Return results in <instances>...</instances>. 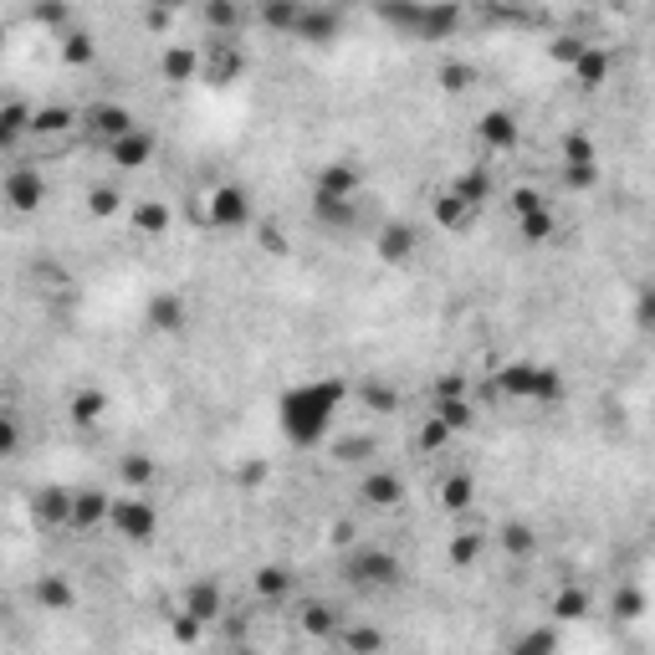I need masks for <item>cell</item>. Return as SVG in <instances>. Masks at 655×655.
<instances>
[{
  "mask_svg": "<svg viewBox=\"0 0 655 655\" xmlns=\"http://www.w3.org/2000/svg\"><path fill=\"white\" fill-rule=\"evenodd\" d=\"M343 379H308V384H292L287 395L277 400V425H282V435L292 446H318L323 435H328V425H333V415H338V405H343Z\"/></svg>",
  "mask_w": 655,
  "mask_h": 655,
  "instance_id": "1",
  "label": "cell"
},
{
  "mask_svg": "<svg viewBox=\"0 0 655 655\" xmlns=\"http://www.w3.org/2000/svg\"><path fill=\"white\" fill-rule=\"evenodd\" d=\"M497 395L517 400V405H553V400H563V374L553 364L512 359V364L497 369Z\"/></svg>",
  "mask_w": 655,
  "mask_h": 655,
  "instance_id": "2",
  "label": "cell"
},
{
  "mask_svg": "<svg viewBox=\"0 0 655 655\" xmlns=\"http://www.w3.org/2000/svg\"><path fill=\"white\" fill-rule=\"evenodd\" d=\"M108 528L128 543H149L159 533V507L144 492H123V497L108 502Z\"/></svg>",
  "mask_w": 655,
  "mask_h": 655,
  "instance_id": "3",
  "label": "cell"
},
{
  "mask_svg": "<svg viewBox=\"0 0 655 655\" xmlns=\"http://www.w3.org/2000/svg\"><path fill=\"white\" fill-rule=\"evenodd\" d=\"M400 558L389 553V548H359V553H348V579H354L359 589H395L400 584Z\"/></svg>",
  "mask_w": 655,
  "mask_h": 655,
  "instance_id": "4",
  "label": "cell"
},
{
  "mask_svg": "<svg viewBox=\"0 0 655 655\" xmlns=\"http://www.w3.org/2000/svg\"><path fill=\"white\" fill-rule=\"evenodd\" d=\"M205 221L215 231H241L251 226V190L246 185H215L205 195Z\"/></svg>",
  "mask_w": 655,
  "mask_h": 655,
  "instance_id": "5",
  "label": "cell"
},
{
  "mask_svg": "<svg viewBox=\"0 0 655 655\" xmlns=\"http://www.w3.org/2000/svg\"><path fill=\"white\" fill-rule=\"evenodd\" d=\"M0 200H6L16 215H36L41 205H47V180H41V169H31V164L6 169V180H0Z\"/></svg>",
  "mask_w": 655,
  "mask_h": 655,
  "instance_id": "6",
  "label": "cell"
},
{
  "mask_svg": "<svg viewBox=\"0 0 655 655\" xmlns=\"http://www.w3.org/2000/svg\"><path fill=\"white\" fill-rule=\"evenodd\" d=\"M77 123H82L93 139H103V144H118L123 134H134V128H139L134 108H123V103H93V108H87Z\"/></svg>",
  "mask_w": 655,
  "mask_h": 655,
  "instance_id": "7",
  "label": "cell"
},
{
  "mask_svg": "<svg viewBox=\"0 0 655 655\" xmlns=\"http://www.w3.org/2000/svg\"><path fill=\"white\" fill-rule=\"evenodd\" d=\"M180 615H190V620H200V625H215L226 615V594H221V584L215 579H195V584H185V594H180Z\"/></svg>",
  "mask_w": 655,
  "mask_h": 655,
  "instance_id": "8",
  "label": "cell"
},
{
  "mask_svg": "<svg viewBox=\"0 0 655 655\" xmlns=\"http://www.w3.org/2000/svg\"><path fill=\"white\" fill-rule=\"evenodd\" d=\"M415 246H420V236H415L410 221H384L379 236H374V256L389 261V267H405V261L415 256Z\"/></svg>",
  "mask_w": 655,
  "mask_h": 655,
  "instance_id": "9",
  "label": "cell"
},
{
  "mask_svg": "<svg viewBox=\"0 0 655 655\" xmlns=\"http://www.w3.org/2000/svg\"><path fill=\"white\" fill-rule=\"evenodd\" d=\"M476 139H482L492 154H512L517 139H522V128H517V118L507 108H487L482 118H476Z\"/></svg>",
  "mask_w": 655,
  "mask_h": 655,
  "instance_id": "10",
  "label": "cell"
},
{
  "mask_svg": "<svg viewBox=\"0 0 655 655\" xmlns=\"http://www.w3.org/2000/svg\"><path fill=\"white\" fill-rule=\"evenodd\" d=\"M108 492L103 487H82L72 492V517H67V528L72 533H93V528H108Z\"/></svg>",
  "mask_w": 655,
  "mask_h": 655,
  "instance_id": "11",
  "label": "cell"
},
{
  "mask_svg": "<svg viewBox=\"0 0 655 655\" xmlns=\"http://www.w3.org/2000/svg\"><path fill=\"white\" fill-rule=\"evenodd\" d=\"M241 67H246V57L236 52V41H205V52H200V77L205 82H231Z\"/></svg>",
  "mask_w": 655,
  "mask_h": 655,
  "instance_id": "12",
  "label": "cell"
},
{
  "mask_svg": "<svg viewBox=\"0 0 655 655\" xmlns=\"http://www.w3.org/2000/svg\"><path fill=\"white\" fill-rule=\"evenodd\" d=\"M451 195H456L461 205H471L476 215H482V205L492 200V169H487V164H471V169H461L456 180H451Z\"/></svg>",
  "mask_w": 655,
  "mask_h": 655,
  "instance_id": "13",
  "label": "cell"
},
{
  "mask_svg": "<svg viewBox=\"0 0 655 655\" xmlns=\"http://www.w3.org/2000/svg\"><path fill=\"white\" fill-rule=\"evenodd\" d=\"M31 517L41 522V528H67L72 492H67V487H41V492L31 497Z\"/></svg>",
  "mask_w": 655,
  "mask_h": 655,
  "instance_id": "14",
  "label": "cell"
},
{
  "mask_svg": "<svg viewBox=\"0 0 655 655\" xmlns=\"http://www.w3.org/2000/svg\"><path fill=\"white\" fill-rule=\"evenodd\" d=\"M159 72H164V82H195L200 77V52L185 47V41H169V47L159 52Z\"/></svg>",
  "mask_w": 655,
  "mask_h": 655,
  "instance_id": "15",
  "label": "cell"
},
{
  "mask_svg": "<svg viewBox=\"0 0 655 655\" xmlns=\"http://www.w3.org/2000/svg\"><path fill=\"white\" fill-rule=\"evenodd\" d=\"M113 164L118 169H144L154 159V134H144V128H134V134H123L118 144H108Z\"/></svg>",
  "mask_w": 655,
  "mask_h": 655,
  "instance_id": "16",
  "label": "cell"
},
{
  "mask_svg": "<svg viewBox=\"0 0 655 655\" xmlns=\"http://www.w3.org/2000/svg\"><path fill=\"white\" fill-rule=\"evenodd\" d=\"M297 625H302V635H313V640H333L338 630H343V615L333 604H323V599H313V604H302V615H297Z\"/></svg>",
  "mask_w": 655,
  "mask_h": 655,
  "instance_id": "17",
  "label": "cell"
},
{
  "mask_svg": "<svg viewBox=\"0 0 655 655\" xmlns=\"http://www.w3.org/2000/svg\"><path fill=\"white\" fill-rule=\"evenodd\" d=\"M359 492H364V502H369V507H395V502L405 497V482H400L395 471H364Z\"/></svg>",
  "mask_w": 655,
  "mask_h": 655,
  "instance_id": "18",
  "label": "cell"
},
{
  "mask_svg": "<svg viewBox=\"0 0 655 655\" xmlns=\"http://www.w3.org/2000/svg\"><path fill=\"white\" fill-rule=\"evenodd\" d=\"M338 26H343V16L338 11H323V6H302V16H297V41H328V36H338Z\"/></svg>",
  "mask_w": 655,
  "mask_h": 655,
  "instance_id": "19",
  "label": "cell"
},
{
  "mask_svg": "<svg viewBox=\"0 0 655 655\" xmlns=\"http://www.w3.org/2000/svg\"><path fill=\"white\" fill-rule=\"evenodd\" d=\"M36 604L47 609V615H67V609L77 604V589H72L62 574H41V579H36Z\"/></svg>",
  "mask_w": 655,
  "mask_h": 655,
  "instance_id": "20",
  "label": "cell"
},
{
  "mask_svg": "<svg viewBox=\"0 0 655 655\" xmlns=\"http://www.w3.org/2000/svg\"><path fill=\"white\" fill-rule=\"evenodd\" d=\"M318 195H328V200H354L359 195V169L354 164H328L323 174H318Z\"/></svg>",
  "mask_w": 655,
  "mask_h": 655,
  "instance_id": "21",
  "label": "cell"
},
{
  "mask_svg": "<svg viewBox=\"0 0 655 655\" xmlns=\"http://www.w3.org/2000/svg\"><path fill=\"white\" fill-rule=\"evenodd\" d=\"M31 134V108L26 103H0V154L16 149Z\"/></svg>",
  "mask_w": 655,
  "mask_h": 655,
  "instance_id": "22",
  "label": "cell"
},
{
  "mask_svg": "<svg viewBox=\"0 0 655 655\" xmlns=\"http://www.w3.org/2000/svg\"><path fill=\"white\" fill-rule=\"evenodd\" d=\"M118 476H123L128 492H149V487L159 482V466H154L144 451H128V456L118 461Z\"/></svg>",
  "mask_w": 655,
  "mask_h": 655,
  "instance_id": "23",
  "label": "cell"
},
{
  "mask_svg": "<svg viewBox=\"0 0 655 655\" xmlns=\"http://www.w3.org/2000/svg\"><path fill=\"white\" fill-rule=\"evenodd\" d=\"M72 123H77V113H72V108H62V103L31 108V134H41V139H62Z\"/></svg>",
  "mask_w": 655,
  "mask_h": 655,
  "instance_id": "24",
  "label": "cell"
},
{
  "mask_svg": "<svg viewBox=\"0 0 655 655\" xmlns=\"http://www.w3.org/2000/svg\"><path fill=\"white\" fill-rule=\"evenodd\" d=\"M149 328H159V333H180V328H185V302L174 297V292H159V297L149 302Z\"/></svg>",
  "mask_w": 655,
  "mask_h": 655,
  "instance_id": "25",
  "label": "cell"
},
{
  "mask_svg": "<svg viewBox=\"0 0 655 655\" xmlns=\"http://www.w3.org/2000/svg\"><path fill=\"white\" fill-rule=\"evenodd\" d=\"M589 609H594L589 589H574V584H569V589H558V594H553V620H558V625H579Z\"/></svg>",
  "mask_w": 655,
  "mask_h": 655,
  "instance_id": "26",
  "label": "cell"
},
{
  "mask_svg": "<svg viewBox=\"0 0 655 655\" xmlns=\"http://www.w3.org/2000/svg\"><path fill=\"white\" fill-rule=\"evenodd\" d=\"M128 215H134V231L139 236H164L169 231V205L164 200H134V210H128Z\"/></svg>",
  "mask_w": 655,
  "mask_h": 655,
  "instance_id": "27",
  "label": "cell"
},
{
  "mask_svg": "<svg viewBox=\"0 0 655 655\" xmlns=\"http://www.w3.org/2000/svg\"><path fill=\"white\" fill-rule=\"evenodd\" d=\"M517 231H522V241H528V246H543V241H553V231H558V221H553V205H538V210H528V215H517Z\"/></svg>",
  "mask_w": 655,
  "mask_h": 655,
  "instance_id": "28",
  "label": "cell"
},
{
  "mask_svg": "<svg viewBox=\"0 0 655 655\" xmlns=\"http://www.w3.org/2000/svg\"><path fill=\"white\" fill-rule=\"evenodd\" d=\"M67 415H72V425H98L108 415V395H103V389H77Z\"/></svg>",
  "mask_w": 655,
  "mask_h": 655,
  "instance_id": "29",
  "label": "cell"
},
{
  "mask_svg": "<svg viewBox=\"0 0 655 655\" xmlns=\"http://www.w3.org/2000/svg\"><path fill=\"white\" fill-rule=\"evenodd\" d=\"M456 26H461V11H456V6H425V11H420V31H415V36L441 41V36H451Z\"/></svg>",
  "mask_w": 655,
  "mask_h": 655,
  "instance_id": "30",
  "label": "cell"
},
{
  "mask_svg": "<svg viewBox=\"0 0 655 655\" xmlns=\"http://www.w3.org/2000/svg\"><path fill=\"white\" fill-rule=\"evenodd\" d=\"M256 594L261 599H287L292 594V569H282V563H261V569L251 574Z\"/></svg>",
  "mask_w": 655,
  "mask_h": 655,
  "instance_id": "31",
  "label": "cell"
},
{
  "mask_svg": "<svg viewBox=\"0 0 655 655\" xmlns=\"http://www.w3.org/2000/svg\"><path fill=\"white\" fill-rule=\"evenodd\" d=\"M313 215L323 226H333V231H348L359 221V210H354V200H328V195H313Z\"/></svg>",
  "mask_w": 655,
  "mask_h": 655,
  "instance_id": "32",
  "label": "cell"
},
{
  "mask_svg": "<svg viewBox=\"0 0 655 655\" xmlns=\"http://www.w3.org/2000/svg\"><path fill=\"white\" fill-rule=\"evenodd\" d=\"M471 502H476V482H471L466 471H451L446 482H441V507L446 512H466Z\"/></svg>",
  "mask_w": 655,
  "mask_h": 655,
  "instance_id": "33",
  "label": "cell"
},
{
  "mask_svg": "<svg viewBox=\"0 0 655 655\" xmlns=\"http://www.w3.org/2000/svg\"><path fill=\"white\" fill-rule=\"evenodd\" d=\"M604 77H609V52L604 47H584L579 62H574V82L579 87H599Z\"/></svg>",
  "mask_w": 655,
  "mask_h": 655,
  "instance_id": "34",
  "label": "cell"
},
{
  "mask_svg": "<svg viewBox=\"0 0 655 655\" xmlns=\"http://www.w3.org/2000/svg\"><path fill=\"white\" fill-rule=\"evenodd\" d=\"M338 640H343L348 655H379V650H384V635H379L374 625H343Z\"/></svg>",
  "mask_w": 655,
  "mask_h": 655,
  "instance_id": "35",
  "label": "cell"
},
{
  "mask_svg": "<svg viewBox=\"0 0 655 655\" xmlns=\"http://www.w3.org/2000/svg\"><path fill=\"white\" fill-rule=\"evenodd\" d=\"M512 655H558V630H553V625L522 630V635L512 640Z\"/></svg>",
  "mask_w": 655,
  "mask_h": 655,
  "instance_id": "36",
  "label": "cell"
},
{
  "mask_svg": "<svg viewBox=\"0 0 655 655\" xmlns=\"http://www.w3.org/2000/svg\"><path fill=\"white\" fill-rule=\"evenodd\" d=\"M435 221H441L446 231H466V226L476 221V210H471V205H461V200L446 190V195H435Z\"/></svg>",
  "mask_w": 655,
  "mask_h": 655,
  "instance_id": "37",
  "label": "cell"
},
{
  "mask_svg": "<svg viewBox=\"0 0 655 655\" xmlns=\"http://www.w3.org/2000/svg\"><path fill=\"white\" fill-rule=\"evenodd\" d=\"M497 543H502L512 558H533V553H538V538H533V528H528V522H502Z\"/></svg>",
  "mask_w": 655,
  "mask_h": 655,
  "instance_id": "38",
  "label": "cell"
},
{
  "mask_svg": "<svg viewBox=\"0 0 655 655\" xmlns=\"http://www.w3.org/2000/svg\"><path fill=\"white\" fill-rule=\"evenodd\" d=\"M82 205H87V215H93V221H113V215L123 210V195H118L113 185H93Z\"/></svg>",
  "mask_w": 655,
  "mask_h": 655,
  "instance_id": "39",
  "label": "cell"
},
{
  "mask_svg": "<svg viewBox=\"0 0 655 655\" xmlns=\"http://www.w3.org/2000/svg\"><path fill=\"white\" fill-rule=\"evenodd\" d=\"M261 21H267L272 31H297V16H302V0H272V6L256 11Z\"/></svg>",
  "mask_w": 655,
  "mask_h": 655,
  "instance_id": "40",
  "label": "cell"
},
{
  "mask_svg": "<svg viewBox=\"0 0 655 655\" xmlns=\"http://www.w3.org/2000/svg\"><path fill=\"white\" fill-rule=\"evenodd\" d=\"M482 548H487L482 533H456L451 538V569H471V563L482 558Z\"/></svg>",
  "mask_w": 655,
  "mask_h": 655,
  "instance_id": "41",
  "label": "cell"
},
{
  "mask_svg": "<svg viewBox=\"0 0 655 655\" xmlns=\"http://www.w3.org/2000/svg\"><path fill=\"white\" fill-rule=\"evenodd\" d=\"M93 57H98L93 36H87V31H67V41H62V62H67V67H87Z\"/></svg>",
  "mask_w": 655,
  "mask_h": 655,
  "instance_id": "42",
  "label": "cell"
},
{
  "mask_svg": "<svg viewBox=\"0 0 655 655\" xmlns=\"http://www.w3.org/2000/svg\"><path fill=\"white\" fill-rule=\"evenodd\" d=\"M200 21L215 26V31H236V26L246 21V11H241V6H226V0H210V6L200 11Z\"/></svg>",
  "mask_w": 655,
  "mask_h": 655,
  "instance_id": "43",
  "label": "cell"
},
{
  "mask_svg": "<svg viewBox=\"0 0 655 655\" xmlns=\"http://www.w3.org/2000/svg\"><path fill=\"white\" fill-rule=\"evenodd\" d=\"M430 415L441 420V425H446L451 435L471 425V405H466V400H435V410H430Z\"/></svg>",
  "mask_w": 655,
  "mask_h": 655,
  "instance_id": "44",
  "label": "cell"
},
{
  "mask_svg": "<svg viewBox=\"0 0 655 655\" xmlns=\"http://www.w3.org/2000/svg\"><path fill=\"white\" fill-rule=\"evenodd\" d=\"M574 164H594L589 134H563V169H574Z\"/></svg>",
  "mask_w": 655,
  "mask_h": 655,
  "instance_id": "45",
  "label": "cell"
},
{
  "mask_svg": "<svg viewBox=\"0 0 655 655\" xmlns=\"http://www.w3.org/2000/svg\"><path fill=\"white\" fill-rule=\"evenodd\" d=\"M364 405L379 410V415H395V410H400V395H395L389 384H364Z\"/></svg>",
  "mask_w": 655,
  "mask_h": 655,
  "instance_id": "46",
  "label": "cell"
},
{
  "mask_svg": "<svg viewBox=\"0 0 655 655\" xmlns=\"http://www.w3.org/2000/svg\"><path fill=\"white\" fill-rule=\"evenodd\" d=\"M333 456L338 461H364V456H374V441L369 435H343V441L333 446Z\"/></svg>",
  "mask_w": 655,
  "mask_h": 655,
  "instance_id": "47",
  "label": "cell"
},
{
  "mask_svg": "<svg viewBox=\"0 0 655 655\" xmlns=\"http://www.w3.org/2000/svg\"><path fill=\"white\" fill-rule=\"evenodd\" d=\"M16 451H21V425H16L11 410H0V461L16 456Z\"/></svg>",
  "mask_w": 655,
  "mask_h": 655,
  "instance_id": "48",
  "label": "cell"
},
{
  "mask_svg": "<svg viewBox=\"0 0 655 655\" xmlns=\"http://www.w3.org/2000/svg\"><path fill=\"white\" fill-rule=\"evenodd\" d=\"M471 77H476V72H471L466 62H446V67H441V87H446V93H466Z\"/></svg>",
  "mask_w": 655,
  "mask_h": 655,
  "instance_id": "49",
  "label": "cell"
},
{
  "mask_svg": "<svg viewBox=\"0 0 655 655\" xmlns=\"http://www.w3.org/2000/svg\"><path fill=\"white\" fill-rule=\"evenodd\" d=\"M615 615H620V620H640V615H645V594H640V589H620V594H615Z\"/></svg>",
  "mask_w": 655,
  "mask_h": 655,
  "instance_id": "50",
  "label": "cell"
},
{
  "mask_svg": "<svg viewBox=\"0 0 655 655\" xmlns=\"http://www.w3.org/2000/svg\"><path fill=\"white\" fill-rule=\"evenodd\" d=\"M169 635H174V645H195V640L205 635V625L190 620V615H174V620H169Z\"/></svg>",
  "mask_w": 655,
  "mask_h": 655,
  "instance_id": "51",
  "label": "cell"
},
{
  "mask_svg": "<svg viewBox=\"0 0 655 655\" xmlns=\"http://www.w3.org/2000/svg\"><path fill=\"white\" fill-rule=\"evenodd\" d=\"M446 441H451V430H446L441 420H435V415H430V420L420 425V451H441Z\"/></svg>",
  "mask_w": 655,
  "mask_h": 655,
  "instance_id": "52",
  "label": "cell"
},
{
  "mask_svg": "<svg viewBox=\"0 0 655 655\" xmlns=\"http://www.w3.org/2000/svg\"><path fill=\"white\" fill-rule=\"evenodd\" d=\"M599 180V164H574V169H563V185L569 190H594Z\"/></svg>",
  "mask_w": 655,
  "mask_h": 655,
  "instance_id": "53",
  "label": "cell"
},
{
  "mask_svg": "<svg viewBox=\"0 0 655 655\" xmlns=\"http://www.w3.org/2000/svg\"><path fill=\"white\" fill-rule=\"evenodd\" d=\"M584 47H589V41H579V36H558V41H553V62H563V67H574Z\"/></svg>",
  "mask_w": 655,
  "mask_h": 655,
  "instance_id": "54",
  "label": "cell"
},
{
  "mask_svg": "<svg viewBox=\"0 0 655 655\" xmlns=\"http://www.w3.org/2000/svg\"><path fill=\"white\" fill-rule=\"evenodd\" d=\"M538 205H548V195H543V190H533V185L512 190V215H528V210H538Z\"/></svg>",
  "mask_w": 655,
  "mask_h": 655,
  "instance_id": "55",
  "label": "cell"
},
{
  "mask_svg": "<svg viewBox=\"0 0 655 655\" xmlns=\"http://www.w3.org/2000/svg\"><path fill=\"white\" fill-rule=\"evenodd\" d=\"M256 236H261V251H272V256H282V251H287V236H282V226H272V221L261 226Z\"/></svg>",
  "mask_w": 655,
  "mask_h": 655,
  "instance_id": "56",
  "label": "cell"
},
{
  "mask_svg": "<svg viewBox=\"0 0 655 655\" xmlns=\"http://www.w3.org/2000/svg\"><path fill=\"white\" fill-rule=\"evenodd\" d=\"M31 21H36V26H67V6H36Z\"/></svg>",
  "mask_w": 655,
  "mask_h": 655,
  "instance_id": "57",
  "label": "cell"
},
{
  "mask_svg": "<svg viewBox=\"0 0 655 655\" xmlns=\"http://www.w3.org/2000/svg\"><path fill=\"white\" fill-rule=\"evenodd\" d=\"M261 482H267V466H261V461L241 466V487H261Z\"/></svg>",
  "mask_w": 655,
  "mask_h": 655,
  "instance_id": "58",
  "label": "cell"
},
{
  "mask_svg": "<svg viewBox=\"0 0 655 655\" xmlns=\"http://www.w3.org/2000/svg\"><path fill=\"white\" fill-rule=\"evenodd\" d=\"M169 21H174V11H144V26H149V31H169Z\"/></svg>",
  "mask_w": 655,
  "mask_h": 655,
  "instance_id": "59",
  "label": "cell"
},
{
  "mask_svg": "<svg viewBox=\"0 0 655 655\" xmlns=\"http://www.w3.org/2000/svg\"><path fill=\"white\" fill-rule=\"evenodd\" d=\"M0 52H6V31H0Z\"/></svg>",
  "mask_w": 655,
  "mask_h": 655,
  "instance_id": "60",
  "label": "cell"
}]
</instances>
